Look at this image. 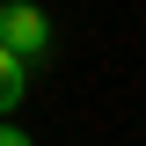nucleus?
<instances>
[{
    "mask_svg": "<svg viewBox=\"0 0 146 146\" xmlns=\"http://www.w3.org/2000/svg\"><path fill=\"white\" fill-rule=\"evenodd\" d=\"M0 44L36 66V58L51 51V15H44L36 0H7V7H0Z\"/></svg>",
    "mask_w": 146,
    "mask_h": 146,
    "instance_id": "1",
    "label": "nucleus"
},
{
    "mask_svg": "<svg viewBox=\"0 0 146 146\" xmlns=\"http://www.w3.org/2000/svg\"><path fill=\"white\" fill-rule=\"evenodd\" d=\"M22 95H29V58H15V51H7V44H0V117L15 110Z\"/></svg>",
    "mask_w": 146,
    "mask_h": 146,
    "instance_id": "2",
    "label": "nucleus"
},
{
    "mask_svg": "<svg viewBox=\"0 0 146 146\" xmlns=\"http://www.w3.org/2000/svg\"><path fill=\"white\" fill-rule=\"evenodd\" d=\"M0 146H29V131H7V124H0Z\"/></svg>",
    "mask_w": 146,
    "mask_h": 146,
    "instance_id": "3",
    "label": "nucleus"
},
{
    "mask_svg": "<svg viewBox=\"0 0 146 146\" xmlns=\"http://www.w3.org/2000/svg\"><path fill=\"white\" fill-rule=\"evenodd\" d=\"M0 7H7V0H0Z\"/></svg>",
    "mask_w": 146,
    "mask_h": 146,
    "instance_id": "4",
    "label": "nucleus"
}]
</instances>
